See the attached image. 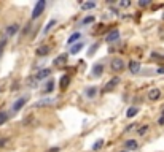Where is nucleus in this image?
Wrapping results in <instances>:
<instances>
[{
    "mask_svg": "<svg viewBox=\"0 0 164 152\" xmlns=\"http://www.w3.org/2000/svg\"><path fill=\"white\" fill-rule=\"evenodd\" d=\"M124 149H128V150H137L139 149V143L135 140H126L124 141Z\"/></svg>",
    "mask_w": 164,
    "mask_h": 152,
    "instance_id": "f8f14e48",
    "label": "nucleus"
},
{
    "mask_svg": "<svg viewBox=\"0 0 164 152\" xmlns=\"http://www.w3.org/2000/svg\"><path fill=\"white\" fill-rule=\"evenodd\" d=\"M0 90H2V89H0Z\"/></svg>",
    "mask_w": 164,
    "mask_h": 152,
    "instance_id": "e433bc0d",
    "label": "nucleus"
},
{
    "mask_svg": "<svg viewBox=\"0 0 164 152\" xmlns=\"http://www.w3.org/2000/svg\"><path fill=\"white\" fill-rule=\"evenodd\" d=\"M96 93H97V87H94V86H91V87H88V89L85 90V95L89 97V98H92Z\"/></svg>",
    "mask_w": 164,
    "mask_h": 152,
    "instance_id": "aec40b11",
    "label": "nucleus"
},
{
    "mask_svg": "<svg viewBox=\"0 0 164 152\" xmlns=\"http://www.w3.org/2000/svg\"><path fill=\"white\" fill-rule=\"evenodd\" d=\"M70 81H72L70 75H64V76L61 78V81H59V89H61V90H65L67 87H69Z\"/></svg>",
    "mask_w": 164,
    "mask_h": 152,
    "instance_id": "1a4fd4ad",
    "label": "nucleus"
},
{
    "mask_svg": "<svg viewBox=\"0 0 164 152\" xmlns=\"http://www.w3.org/2000/svg\"><path fill=\"white\" fill-rule=\"evenodd\" d=\"M7 120H8V113L7 111H0V125H3Z\"/></svg>",
    "mask_w": 164,
    "mask_h": 152,
    "instance_id": "4be33fe9",
    "label": "nucleus"
},
{
    "mask_svg": "<svg viewBox=\"0 0 164 152\" xmlns=\"http://www.w3.org/2000/svg\"><path fill=\"white\" fill-rule=\"evenodd\" d=\"M156 73H158V75H164V67H159L158 70H156Z\"/></svg>",
    "mask_w": 164,
    "mask_h": 152,
    "instance_id": "2f4dec72",
    "label": "nucleus"
},
{
    "mask_svg": "<svg viewBox=\"0 0 164 152\" xmlns=\"http://www.w3.org/2000/svg\"><path fill=\"white\" fill-rule=\"evenodd\" d=\"M58 150H59V147H53V149H49L48 152H58Z\"/></svg>",
    "mask_w": 164,
    "mask_h": 152,
    "instance_id": "f704fd0d",
    "label": "nucleus"
},
{
    "mask_svg": "<svg viewBox=\"0 0 164 152\" xmlns=\"http://www.w3.org/2000/svg\"><path fill=\"white\" fill-rule=\"evenodd\" d=\"M119 40V30L118 29H113V30H110L107 33V37H105V41L107 43H115V41H118Z\"/></svg>",
    "mask_w": 164,
    "mask_h": 152,
    "instance_id": "20e7f679",
    "label": "nucleus"
},
{
    "mask_svg": "<svg viewBox=\"0 0 164 152\" xmlns=\"http://www.w3.org/2000/svg\"><path fill=\"white\" fill-rule=\"evenodd\" d=\"M83 41H78V43H75V45H72V49H70V54H73V56H75V54H78L81 49H83Z\"/></svg>",
    "mask_w": 164,
    "mask_h": 152,
    "instance_id": "f3484780",
    "label": "nucleus"
},
{
    "mask_svg": "<svg viewBox=\"0 0 164 152\" xmlns=\"http://www.w3.org/2000/svg\"><path fill=\"white\" fill-rule=\"evenodd\" d=\"M53 98H42V100H38V102H35L34 103V106L35 108H42V106H51L53 105Z\"/></svg>",
    "mask_w": 164,
    "mask_h": 152,
    "instance_id": "ddd939ff",
    "label": "nucleus"
},
{
    "mask_svg": "<svg viewBox=\"0 0 164 152\" xmlns=\"http://www.w3.org/2000/svg\"><path fill=\"white\" fill-rule=\"evenodd\" d=\"M148 5H150V0H140V2H139V7H142V8H145Z\"/></svg>",
    "mask_w": 164,
    "mask_h": 152,
    "instance_id": "c85d7f7f",
    "label": "nucleus"
},
{
    "mask_svg": "<svg viewBox=\"0 0 164 152\" xmlns=\"http://www.w3.org/2000/svg\"><path fill=\"white\" fill-rule=\"evenodd\" d=\"M54 25H56V19H51V21H49V22H48V24L43 27V30H42V35H46V33H48V32L53 29V27H54Z\"/></svg>",
    "mask_w": 164,
    "mask_h": 152,
    "instance_id": "a211bd4d",
    "label": "nucleus"
},
{
    "mask_svg": "<svg viewBox=\"0 0 164 152\" xmlns=\"http://www.w3.org/2000/svg\"><path fill=\"white\" fill-rule=\"evenodd\" d=\"M161 98V89L158 87H153V89H150L148 90V100L150 102H156Z\"/></svg>",
    "mask_w": 164,
    "mask_h": 152,
    "instance_id": "39448f33",
    "label": "nucleus"
},
{
    "mask_svg": "<svg viewBox=\"0 0 164 152\" xmlns=\"http://www.w3.org/2000/svg\"><path fill=\"white\" fill-rule=\"evenodd\" d=\"M5 45H7V38L3 37L2 40H0V56H2V52H3V49H5Z\"/></svg>",
    "mask_w": 164,
    "mask_h": 152,
    "instance_id": "bb28decb",
    "label": "nucleus"
},
{
    "mask_svg": "<svg viewBox=\"0 0 164 152\" xmlns=\"http://www.w3.org/2000/svg\"><path fill=\"white\" fill-rule=\"evenodd\" d=\"M80 38H81V33L80 32H75V33H72L70 37H69V40H67V45H75V43H78L80 41Z\"/></svg>",
    "mask_w": 164,
    "mask_h": 152,
    "instance_id": "4468645a",
    "label": "nucleus"
},
{
    "mask_svg": "<svg viewBox=\"0 0 164 152\" xmlns=\"http://www.w3.org/2000/svg\"><path fill=\"white\" fill-rule=\"evenodd\" d=\"M102 73H104V65H102V63H96V65L92 67L91 76H92V78H99V76H102Z\"/></svg>",
    "mask_w": 164,
    "mask_h": 152,
    "instance_id": "6e6552de",
    "label": "nucleus"
},
{
    "mask_svg": "<svg viewBox=\"0 0 164 152\" xmlns=\"http://www.w3.org/2000/svg\"><path fill=\"white\" fill-rule=\"evenodd\" d=\"M135 127H137V125H135V124H132V125H129V127L126 128V132H131V130H134Z\"/></svg>",
    "mask_w": 164,
    "mask_h": 152,
    "instance_id": "473e14b6",
    "label": "nucleus"
},
{
    "mask_svg": "<svg viewBox=\"0 0 164 152\" xmlns=\"http://www.w3.org/2000/svg\"><path fill=\"white\" fill-rule=\"evenodd\" d=\"M7 143H8V138H0V147L5 146Z\"/></svg>",
    "mask_w": 164,
    "mask_h": 152,
    "instance_id": "7c9ffc66",
    "label": "nucleus"
},
{
    "mask_svg": "<svg viewBox=\"0 0 164 152\" xmlns=\"http://www.w3.org/2000/svg\"><path fill=\"white\" fill-rule=\"evenodd\" d=\"M118 84H119V78H118V76H115V78H112V81H108L107 84H105V87H104V90H102V92H110V90H113Z\"/></svg>",
    "mask_w": 164,
    "mask_h": 152,
    "instance_id": "423d86ee",
    "label": "nucleus"
},
{
    "mask_svg": "<svg viewBox=\"0 0 164 152\" xmlns=\"http://www.w3.org/2000/svg\"><path fill=\"white\" fill-rule=\"evenodd\" d=\"M67 62V54H61V56H58L56 59H54V65H56V67H61V65H64Z\"/></svg>",
    "mask_w": 164,
    "mask_h": 152,
    "instance_id": "dca6fc26",
    "label": "nucleus"
},
{
    "mask_svg": "<svg viewBox=\"0 0 164 152\" xmlns=\"http://www.w3.org/2000/svg\"><path fill=\"white\" fill-rule=\"evenodd\" d=\"M139 113V108H135V106H131L129 109H128V111H126V116L129 117V119H132L135 114H137Z\"/></svg>",
    "mask_w": 164,
    "mask_h": 152,
    "instance_id": "412c9836",
    "label": "nucleus"
},
{
    "mask_svg": "<svg viewBox=\"0 0 164 152\" xmlns=\"http://www.w3.org/2000/svg\"><path fill=\"white\" fill-rule=\"evenodd\" d=\"M158 124H159V125H164V116H161V117L158 119Z\"/></svg>",
    "mask_w": 164,
    "mask_h": 152,
    "instance_id": "72a5a7b5",
    "label": "nucleus"
},
{
    "mask_svg": "<svg viewBox=\"0 0 164 152\" xmlns=\"http://www.w3.org/2000/svg\"><path fill=\"white\" fill-rule=\"evenodd\" d=\"M102 146H104V140H97L92 144V150H99V149H102Z\"/></svg>",
    "mask_w": 164,
    "mask_h": 152,
    "instance_id": "5701e85b",
    "label": "nucleus"
},
{
    "mask_svg": "<svg viewBox=\"0 0 164 152\" xmlns=\"http://www.w3.org/2000/svg\"><path fill=\"white\" fill-rule=\"evenodd\" d=\"M99 48V43H94L91 48H89V51H88V54H89V56H92V54L96 52V49H97Z\"/></svg>",
    "mask_w": 164,
    "mask_h": 152,
    "instance_id": "cd10ccee",
    "label": "nucleus"
},
{
    "mask_svg": "<svg viewBox=\"0 0 164 152\" xmlns=\"http://www.w3.org/2000/svg\"><path fill=\"white\" fill-rule=\"evenodd\" d=\"M96 7V2H86V3H83V5H81V10H91V8H94Z\"/></svg>",
    "mask_w": 164,
    "mask_h": 152,
    "instance_id": "b1692460",
    "label": "nucleus"
},
{
    "mask_svg": "<svg viewBox=\"0 0 164 152\" xmlns=\"http://www.w3.org/2000/svg\"><path fill=\"white\" fill-rule=\"evenodd\" d=\"M35 54L38 57H43V56H48L49 54V46H40L37 51H35Z\"/></svg>",
    "mask_w": 164,
    "mask_h": 152,
    "instance_id": "2eb2a0df",
    "label": "nucleus"
},
{
    "mask_svg": "<svg viewBox=\"0 0 164 152\" xmlns=\"http://www.w3.org/2000/svg\"><path fill=\"white\" fill-rule=\"evenodd\" d=\"M121 152H128V150H121Z\"/></svg>",
    "mask_w": 164,
    "mask_h": 152,
    "instance_id": "c9c22d12",
    "label": "nucleus"
},
{
    "mask_svg": "<svg viewBox=\"0 0 164 152\" xmlns=\"http://www.w3.org/2000/svg\"><path fill=\"white\" fill-rule=\"evenodd\" d=\"M148 128H150V125H140V128L137 130V133H139V135H145V133L148 132Z\"/></svg>",
    "mask_w": 164,
    "mask_h": 152,
    "instance_id": "a878e982",
    "label": "nucleus"
},
{
    "mask_svg": "<svg viewBox=\"0 0 164 152\" xmlns=\"http://www.w3.org/2000/svg\"><path fill=\"white\" fill-rule=\"evenodd\" d=\"M124 67H126V63H124V60H123L121 57H115V59L112 60V63H110L112 72H115V73L123 72V70H124Z\"/></svg>",
    "mask_w": 164,
    "mask_h": 152,
    "instance_id": "f03ea898",
    "label": "nucleus"
},
{
    "mask_svg": "<svg viewBox=\"0 0 164 152\" xmlns=\"http://www.w3.org/2000/svg\"><path fill=\"white\" fill-rule=\"evenodd\" d=\"M49 75H51V70H49V68H43V70H40V72L35 75V79H37V81H42V79H46Z\"/></svg>",
    "mask_w": 164,
    "mask_h": 152,
    "instance_id": "9b49d317",
    "label": "nucleus"
},
{
    "mask_svg": "<svg viewBox=\"0 0 164 152\" xmlns=\"http://www.w3.org/2000/svg\"><path fill=\"white\" fill-rule=\"evenodd\" d=\"M140 62H137V60H131L129 62V72H131V75H137L139 72H140Z\"/></svg>",
    "mask_w": 164,
    "mask_h": 152,
    "instance_id": "9d476101",
    "label": "nucleus"
},
{
    "mask_svg": "<svg viewBox=\"0 0 164 152\" xmlns=\"http://www.w3.org/2000/svg\"><path fill=\"white\" fill-rule=\"evenodd\" d=\"M26 103H27V97H21V98H18L15 103H13V111L18 113L21 108H24V106H26Z\"/></svg>",
    "mask_w": 164,
    "mask_h": 152,
    "instance_id": "0eeeda50",
    "label": "nucleus"
},
{
    "mask_svg": "<svg viewBox=\"0 0 164 152\" xmlns=\"http://www.w3.org/2000/svg\"><path fill=\"white\" fill-rule=\"evenodd\" d=\"M53 90H54V79H48L46 86H45V89H43V93H51Z\"/></svg>",
    "mask_w": 164,
    "mask_h": 152,
    "instance_id": "6ab92c4d",
    "label": "nucleus"
},
{
    "mask_svg": "<svg viewBox=\"0 0 164 152\" xmlns=\"http://www.w3.org/2000/svg\"><path fill=\"white\" fill-rule=\"evenodd\" d=\"M94 22V16H88V18H85L83 21H81V25H86V24H92Z\"/></svg>",
    "mask_w": 164,
    "mask_h": 152,
    "instance_id": "393cba45",
    "label": "nucleus"
},
{
    "mask_svg": "<svg viewBox=\"0 0 164 152\" xmlns=\"http://www.w3.org/2000/svg\"><path fill=\"white\" fill-rule=\"evenodd\" d=\"M45 8H46V2H45V0H38V2L35 3V7H34V10H32L30 18H32V19H38L40 16L43 15Z\"/></svg>",
    "mask_w": 164,
    "mask_h": 152,
    "instance_id": "f257e3e1",
    "label": "nucleus"
},
{
    "mask_svg": "<svg viewBox=\"0 0 164 152\" xmlns=\"http://www.w3.org/2000/svg\"><path fill=\"white\" fill-rule=\"evenodd\" d=\"M19 30V24H10L7 29H5V38H11V37H15Z\"/></svg>",
    "mask_w": 164,
    "mask_h": 152,
    "instance_id": "7ed1b4c3",
    "label": "nucleus"
},
{
    "mask_svg": "<svg viewBox=\"0 0 164 152\" xmlns=\"http://www.w3.org/2000/svg\"><path fill=\"white\" fill-rule=\"evenodd\" d=\"M131 5V2H129V0H124V2H119V7L121 8H128Z\"/></svg>",
    "mask_w": 164,
    "mask_h": 152,
    "instance_id": "c756f323",
    "label": "nucleus"
}]
</instances>
